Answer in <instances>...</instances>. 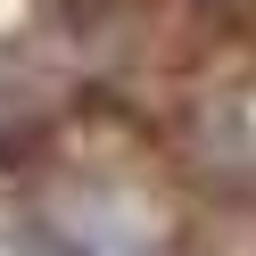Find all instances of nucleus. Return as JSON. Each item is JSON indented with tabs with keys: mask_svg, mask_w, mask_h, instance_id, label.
I'll return each instance as SVG.
<instances>
[{
	"mask_svg": "<svg viewBox=\"0 0 256 256\" xmlns=\"http://www.w3.org/2000/svg\"><path fill=\"white\" fill-rule=\"evenodd\" d=\"M58 248L66 256H166V232H157V215L132 198V190L83 182L66 206H58Z\"/></svg>",
	"mask_w": 256,
	"mask_h": 256,
	"instance_id": "1",
	"label": "nucleus"
}]
</instances>
